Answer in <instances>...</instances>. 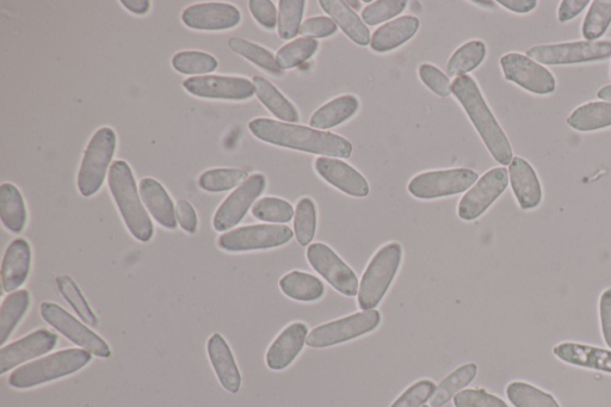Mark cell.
I'll list each match as a JSON object with an SVG mask.
<instances>
[{
    "instance_id": "1",
    "label": "cell",
    "mask_w": 611,
    "mask_h": 407,
    "mask_svg": "<svg viewBox=\"0 0 611 407\" xmlns=\"http://www.w3.org/2000/svg\"><path fill=\"white\" fill-rule=\"evenodd\" d=\"M249 129L253 137L264 143L327 158H350L353 145L341 135L271 119L252 120Z\"/></svg>"
},
{
    "instance_id": "2",
    "label": "cell",
    "mask_w": 611,
    "mask_h": 407,
    "mask_svg": "<svg viewBox=\"0 0 611 407\" xmlns=\"http://www.w3.org/2000/svg\"><path fill=\"white\" fill-rule=\"evenodd\" d=\"M453 94L462 108L465 109L491 156L501 165H510L512 159H514L510 141L502 127L499 126L490 107L487 106L477 82L467 74L455 78Z\"/></svg>"
},
{
    "instance_id": "3",
    "label": "cell",
    "mask_w": 611,
    "mask_h": 407,
    "mask_svg": "<svg viewBox=\"0 0 611 407\" xmlns=\"http://www.w3.org/2000/svg\"><path fill=\"white\" fill-rule=\"evenodd\" d=\"M108 184L128 231L139 242H150L154 227L150 215L140 200L141 196L131 166L123 160H116L110 166Z\"/></svg>"
},
{
    "instance_id": "4",
    "label": "cell",
    "mask_w": 611,
    "mask_h": 407,
    "mask_svg": "<svg viewBox=\"0 0 611 407\" xmlns=\"http://www.w3.org/2000/svg\"><path fill=\"white\" fill-rule=\"evenodd\" d=\"M92 356L84 349H66L58 351L43 359L28 363L9 378V385L17 390H27L47 382L65 378L88 366Z\"/></svg>"
},
{
    "instance_id": "5",
    "label": "cell",
    "mask_w": 611,
    "mask_h": 407,
    "mask_svg": "<svg viewBox=\"0 0 611 407\" xmlns=\"http://www.w3.org/2000/svg\"><path fill=\"white\" fill-rule=\"evenodd\" d=\"M401 259L403 248L398 243L387 244L376 252L360 283L357 302L363 311L374 310L384 299L398 273Z\"/></svg>"
},
{
    "instance_id": "6",
    "label": "cell",
    "mask_w": 611,
    "mask_h": 407,
    "mask_svg": "<svg viewBox=\"0 0 611 407\" xmlns=\"http://www.w3.org/2000/svg\"><path fill=\"white\" fill-rule=\"evenodd\" d=\"M116 146L117 137L114 129L102 127L92 135L84 152L77 178L79 193L84 197L94 196L102 188L110 164L113 162Z\"/></svg>"
},
{
    "instance_id": "7",
    "label": "cell",
    "mask_w": 611,
    "mask_h": 407,
    "mask_svg": "<svg viewBox=\"0 0 611 407\" xmlns=\"http://www.w3.org/2000/svg\"><path fill=\"white\" fill-rule=\"evenodd\" d=\"M527 55L536 63L548 66L594 63L611 58V41H576L540 45L529 48Z\"/></svg>"
},
{
    "instance_id": "8",
    "label": "cell",
    "mask_w": 611,
    "mask_h": 407,
    "mask_svg": "<svg viewBox=\"0 0 611 407\" xmlns=\"http://www.w3.org/2000/svg\"><path fill=\"white\" fill-rule=\"evenodd\" d=\"M381 323V314L376 310L351 314L335 322L317 326L307 337L306 344L314 349L333 347L374 331Z\"/></svg>"
},
{
    "instance_id": "9",
    "label": "cell",
    "mask_w": 611,
    "mask_h": 407,
    "mask_svg": "<svg viewBox=\"0 0 611 407\" xmlns=\"http://www.w3.org/2000/svg\"><path fill=\"white\" fill-rule=\"evenodd\" d=\"M479 175L471 169H450L424 172L413 177L409 191L419 200H434L464 193L478 182Z\"/></svg>"
},
{
    "instance_id": "10",
    "label": "cell",
    "mask_w": 611,
    "mask_h": 407,
    "mask_svg": "<svg viewBox=\"0 0 611 407\" xmlns=\"http://www.w3.org/2000/svg\"><path fill=\"white\" fill-rule=\"evenodd\" d=\"M294 233L285 225H251L222 234L219 248L227 252H248L280 248Z\"/></svg>"
},
{
    "instance_id": "11",
    "label": "cell",
    "mask_w": 611,
    "mask_h": 407,
    "mask_svg": "<svg viewBox=\"0 0 611 407\" xmlns=\"http://www.w3.org/2000/svg\"><path fill=\"white\" fill-rule=\"evenodd\" d=\"M40 312L41 317L47 324L59 331L73 344L89 351L91 355L101 357V359H109L111 356L108 343L96 332L86 328V325L80 323L65 308L53 304V302H43Z\"/></svg>"
},
{
    "instance_id": "12",
    "label": "cell",
    "mask_w": 611,
    "mask_h": 407,
    "mask_svg": "<svg viewBox=\"0 0 611 407\" xmlns=\"http://www.w3.org/2000/svg\"><path fill=\"white\" fill-rule=\"evenodd\" d=\"M506 80L521 86L535 95H551L557 89V80L545 66L536 63L528 55L508 53L501 58Z\"/></svg>"
},
{
    "instance_id": "13",
    "label": "cell",
    "mask_w": 611,
    "mask_h": 407,
    "mask_svg": "<svg viewBox=\"0 0 611 407\" xmlns=\"http://www.w3.org/2000/svg\"><path fill=\"white\" fill-rule=\"evenodd\" d=\"M307 259L311 267L337 292L345 296L359 294V279L353 269L329 246L323 243L311 244L307 249Z\"/></svg>"
},
{
    "instance_id": "14",
    "label": "cell",
    "mask_w": 611,
    "mask_h": 407,
    "mask_svg": "<svg viewBox=\"0 0 611 407\" xmlns=\"http://www.w3.org/2000/svg\"><path fill=\"white\" fill-rule=\"evenodd\" d=\"M508 185V170L495 168L487 171L462 197L458 207L460 219L473 221L480 218L502 196Z\"/></svg>"
},
{
    "instance_id": "15",
    "label": "cell",
    "mask_w": 611,
    "mask_h": 407,
    "mask_svg": "<svg viewBox=\"0 0 611 407\" xmlns=\"http://www.w3.org/2000/svg\"><path fill=\"white\" fill-rule=\"evenodd\" d=\"M265 187H267V178L262 174H253L242 185H239L215 212L214 230L226 232L237 226L249 212L253 203L263 194Z\"/></svg>"
},
{
    "instance_id": "16",
    "label": "cell",
    "mask_w": 611,
    "mask_h": 407,
    "mask_svg": "<svg viewBox=\"0 0 611 407\" xmlns=\"http://www.w3.org/2000/svg\"><path fill=\"white\" fill-rule=\"evenodd\" d=\"M190 95L209 100L246 101L256 95L255 85L243 77L200 76L184 80Z\"/></svg>"
},
{
    "instance_id": "17",
    "label": "cell",
    "mask_w": 611,
    "mask_h": 407,
    "mask_svg": "<svg viewBox=\"0 0 611 407\" xmlns=\"http://www.w3.org/2000/svg\"><path fill=\"white\" fill-rule=\"evenodd\" d=\"M242 21L236 6L227 3H200L183 11L182 22L190 29L221 32L233 29Z\"/></svg>"
},
{
    "instance_id": "18",
    "label": "cell",
    "mask_w": 611,
    "mask_h": 407,
    "mask_svg": "<svg viewBox=\"0 0 611 407\" xmlns=\"http://www.w3.org/2000/svg\"><path fill=\"white\" fill-rule=\"evenodd\" d=\"M57 344L58 336L55 333L40 329L6 345L0 350V374H5L9 370L21 366L24 362L36 359V357L51 353L57 347Z\"/></svg>"
},
{
    "instance_id": "19",
    "label": "cell",
    "mask_w": 611,
    "mask_h": 407,
    "mask_svg": "<svg viewBox=\"0 0 611 407\" xmlns=\"http://www.w3.org/2000/svg\"><path fill=\"white\" fill-rule=\"evenodd\" d=\"M316 171L324 181L344 194L354 197L369 195V184L353 166L339 159L320 157L316 160Z\"/></svg>"
},
{
    "instance_id": "20",
    "label": "cell",
    "mask_w": 611,
    "mask_h": 407,
    "mask_svg": "<svg viewBox=\"0 0 611 407\" xmlns=\"http://www.w3.org/2000/svg\"><path fill=\"white\" fill-rule=\"evenodd\" d=\"M509 181L523 211L540 206L542 187L535 169L526 159L514 157L509 166Z\"/></svg>"
},
{
    "instance_id": "21",
    "label": "cell",
    "mask_w": 611,
    "mask_h": 407,
    "mask_svg": "<svg viewBox=\"0 0 611 407\" xmlns=\"http://www.w3.org/2000/svg\"><path fill=\"white\" fill-rule=\"evenodd\" d=\"M308 337V328L304 323L287 326L270 345L265 361L271 370H283L292 365L304 349Z\"/></svg>"
},
{
    "instance_id": "22",
    "label": "cell",
    "mask_w": 611,
    "mask_h": 407,
    "mask_svg": "<svg viewBox=\"0 0 611 407\" xmlns=\"http://www.w3.org/2000/svg\"><path fill=\"white\" fill-rule=\"evenodd\" d=\"M32 268V248L26 239H16L6 249L2 263V286L5 293L22 287Z\"/></svg>"
},
{
    "instance_id": "23",
    "label": "cell",
    "mask_w": 611,
    "mask_h": 407,
    "mask_svg": "<svg viewBox=\"0 0 611 407\" xmlns=\"http://www.w3.org/2000/svg\"><path fill=\"white\" fill-rule=\"evenodd\" d=\"M207 351L209 361L212 363L221 386L227 392L238 393L240 387H242V375H240L230 345L227 344L225 338L220 333H214L208 339Z\"/></svg>"
},
{
    "instance_id": "24",
    "label": "cell",
    "mask_w": 611,
    "mask_h": 407,
    "mask_svg": "<svg viewBox=\"0 0 611 407\" xmlns=\"http://www.w3.org/2000/svg\"><path fill=\"white\" fill-rule=\"evenodd\" d=\"M139 193L148 213L160 226L176 230L177 218L174 202L168 191L154 178L146 177L139 183Z\"/></svg>"
},
{
    "instance_id": "25",
    "label": "cell",
    "mask_w": 611,
    "mask_h": 407,
    "mask_svg": "<svg viewBox=\"0 0 611 407\" xmlns=\"http://www.w3.org/2000/svg\"><path fill=\"white\" fill-rule=\"evenodd\" d=\"M554 355L569 365L600 370L611 374V350L578 343H560Z\"/></svg>"
},
{
    "instance_id": "26",
    "label": "cell",
    "mask_w": 611,
    "mask_h": 407,
    "mask_svg": "<svg viewBox=\"0 0 611 407\" xmlns=\"http://www.w3.org/2000/svg\"><path fill=\"white\" fill-rule=\"evenodd\" d=\"M319 4L351 41L362 47L369 45L372 41L370 30L347 3L343 0H320Z\"/></svg>"
},
{
    "instance_id": "27",
    "label": "cell",
    "mask_w": 611,
    "mask_h": 407,
    "mask_svg": "<svg viewBox=\"0 0 611 407\" xmlns=\"http://www.w3.org/2000/svg\"><path fill=\"white\" fill-rule=\"evenodd\" d=\"M419 26L421 23L417 17H399L376 30L370 41V47L378 53L391 52L410 41L417 34Z\"/></svg>"
},
{
    "instance_id": "28",
    "label": "cell",
    "mask_w": 611,
    "mask_h": 407,
    "mask_svg": "<svg viewBox=\"0 0 611 407\" xmlns=\"http://www.w3.org/2000/svg\"><path fill=\"white\" fill-rule=\"evenodd\" d=\"M0 219L8 230L15 234L23 232L28 214L21 191L16 185L3 183L0 187Z\"/></svg>"
},
{
    "instance_id": "29",
    "label": "cell",
    "mask_w": 611,
    "mask_h": 407,
    "mask_svg": "<svg viewBox=\"0 0 611 407\" xmlns=\"http://www.w3.org/2000/svg\"><path fill=\"white\" fill-rule=\"evenodd\" d=\"M360 109V102L355 96H342L326 103L319 108L310 120V125L314 129H331L342 125L353 117Z\"/></svg>"
},
{
    "instance_id": "30",
    "label": "cell",
    "mask_w": 611,
    "mask_h": 407,
    "mask_svg": "<svg viewBox=\"0 0 611 407\" xmlns=\"http://www.w3.org/2000/svg\"><path fill=\"white\" fill-rule=\"evenodd\" d=\"M255 85L256 96L267 108L271 114L281 121L287 123L298 122L300 119L299 111L294 107L292 102H289L279 90L275 88L269 80L263 77H255L252 79Z\"/></svg>"
},
{
    "instance_id": "31",
    "label": "cell",
    "mask_w": 611,
    "mask_h": 407,
    "mask_svg": "<svg viewBox=\"0 0 611 407\" xmlns=\"http://www.w3.org/2000/svg\"><path fill=\"white\" fill-rule=\"evenodd\" d=\"M567 125L578 132H595L611 127V103L589 102L573 110Z\"/></svg>"
},
{
    "instance_id": "32",
    "label": "cell",
    "mask_w": 611,
    "mask_h": 407,
    "mask_svg": "<svg viewBox=\"0 0 611 407\" xmlns=\"http://www.w3.org/2000/svg\"><path fill=\"white\" fill-rule=\"evenodd\" d=\"M280 288L288 298L313 302L322 299L325 293L323 282L318 277L302 271H292L280 280Z\"/></svg>"
},
{
    "instance_id": "33",
    "label": "cell",
    "mask_w": 611,
    "mask_h": 407,
    "mask_svg": "<svg viewBox=\"0 0 611 407\" xmlns=\"http://www.w3.org/2000/svg\"><path fill=\"white\" fill-rule=\"evenodd\" d=\"M29 306L30 294L24 289L6 296L0 307V343L2 345L8 341L17 325L26 316Z\"/></svg>"
},
{
    "instance_id": "34",
    "label": "cell",
    "mask_w": 611,
    "mask_h": 407,
    "mask_svg": "<svg viewBox=\"0 0 611 407\" xmlns=\"http://www.w3.org/2000/svg\"><path fill=\"white\" fill-rule=\"evenodd\" d=\"M478 367L474 363H467L455 369L441 384L436 387L434 396L430 399L432 407H442L450 402L459 391L464 390L475 379Z\"/></svg>"
},
{
    "instance_id": "35",
    "label": "cell",
    "mask_w": 611,
    "mask_h": 407,
    "mask_svg": "<svg viewBox=\"0 0 611 407\" xmlns=\"http://www.w3.org/2000/svg\"><path fill=\"white\" fill-rule=\"evenodd\" d=\"M486 52V45L483 41L474 40L465 43L449 59L447 65L448 76L458 78L474 71L483 64Z\"/></svg>"
},
{
    "instance_id": "36",
    "label": "cell",
    "mask_w": 611,
    "mask_h": 407,
    "mask_svg": "<svg viewBox=\"0 0 611 407\" xmlns=\"http://www.w3.org/2000/svg\"><path fill=\"white\" fill-rule=\"evenodd\" d=\"M228 46H230L234 53L248 59L252 64L258 66L259 69L273 74V76L276 77L281 76L282 70L279 65H277L274 54L268 51L267 48L259 46L257 43L240 39V37H232V39L228 41Z\"/></svg>"
},
{
    "instance_id": "37",
    "label": "cell",
    "mask_w": 611,
    "mask_h": 407,
    "mask_svg": "<svg viewBox=\"0 0 611 407\" xmlns=\"http://www.w3.org/2000/svg\"><path fill=\"white\" fill-rule=\"evenodd\" d=\"M318 48L317 40L310 39V37H301V39L292 41L279 49L276 54L277 65L282 71L295 69V67L310 60L317 53Z\"/></svg>"
},
{
    "instance_id": "38",
    "label": "cell",
    "mask_w": 611,
    "mask_h": 407,
    "mask_svg": "<svg viewBox=\"0 0 611 407\" xmlns=\"http://www.w3.org/2000/svg\"><path fill=\"white\" fill-rule=\"evenodd\" d=\"M506 396L515 407H560L551 394L526 382H512L506 388Z\"/></svg>"
},
{
    "instance_id": "39",
    "label": "cell",
    "mask_w": 611,
    "mask_h": 407,
    "mask_svg": "<svg viewBox=\"0 0 611 407\" xmlns=\"http://www.w3.org/2000/svg\"><path fill=\"white\" fill-rule=\"evenodd\" d=\"M248 178V172L242 169H213L203 172L199 178V185L208 193H222L239 187Z\"/></svg>"
},
{
    "instance_id": "40",
    "label": "cell",
    "mask_w": 611,
    "mask_h": 407,
    "mask_svg": "<svg viewBox=\"0 0 611 407\" xmlns=\"http://www.w3.org/2000/svg\"><path fill=\"white\" fill-rule=\"evenodd\" d=\"M172 67L187 76H203L218 69V60L213 55L199 51H183L174 55L171 60Z\"/></svg>"
},
{
    "instance_id": "41",
    "label": "cell",
    "mask_w": 611,
    "mask_h": 407,
    "mask_svg": "<svg viewBox=\"0 0 611 407\" xmlns=\"http://www.w3.org/2000/svg\"><path fill=\"white\" fill-rule=\"evenodd\" d=\"M57 286L59 292L64 296V299L69 302L74 312H76L80 319L85 324L91 326V328H97L98 319L94 311L91 310L88 301L84 298L82 292H80L77 283L74 282L71 276L61 275L57 277Z\"/></svg>"
},
{
    "instance_id": "42",
    "label": "cell",
    "mask_w": 611,
    "mask_h": 407,
    "mask_svg": "<svg viewBox=\"0 0 611 407\" xmlns=\"http://www.w3.org/2000/svg\"><path fill=\"white\" fill-rule=\"evenodd\" d=\"M611 24V0H595L583 22L582 34L585 41L594 42L606 34Z\"/></svg>"
},
{
    "instance_id": "43",
    "label": "cell",
    "mask_w": 611,
    "mask_h": 407,
    "mask_svg": "<svg viewBox=\"0 0 611 407\" xmlns=\"http://www.w3.org/2000/svg\"><path fill=\"white\" fill-rule=\"evenodd\" d=\"M317 230V208L313 200L301 199L294 215V233L301 246L310 245Z\"/></svg>"
},
{
    "instance_id": "44",
    "label": "cell",
    "mask_w": 611,
    "mask_h": 407,
    "mask_svg": "<svg viewBox=\"0 0 611 407\" xmlns=\"http://www.w3.org/2000/svg\"><path fill=\"white\" fill-rule=\"evenodd\" d=\"M279 35L281 40H292L300 34L301 20L304 16V0H281L279 3Z\"/></svg>"
},
{
    "instance_id": "45",
    "label": "cell",
    "mask_w": 611,
    "mask_h": 407,
    "mask_svg": "<svg viewBox=\"0 0 611 407\" xmlns=\"http://www.w3.org/2000/svg\"><path fill=\"white\" fill-rule=\"evenodd\" d=\"M252 215L258 220L286 224L294 218L295 212L289 202L277 197H264L252 207Z\"/></svg>"
},
{
    "instance_id": "46",
    "label": "cell",
    "mask_w": 611,
    "mask_h": 407,
    "mask_svg": "<svg viewBox=\"0 0 611 407\" xmlns=\"http://www.w3.org/2000/svg\"><path fill=\"white\" fill-rule=\"evenodd\" d=\"M405 0H379L367 6L362 11V20L368 26H378L380 23L392 20L406 9Z\"/></svg>"
},
{
    "instance_id": "47",
    "label": "cell",
    "mask_w": 611,
    "mask_h": 407,
    "mask_svg": "<svg viewBox=\"0 0 611 407\" xmlns=\"http://www.w3.org/2000/svg\"><path fill=\"white\" fill-rule=\"evenodd\" d=\"M436 386L430 380H421L401 394L391 407H422L434 396Z\"/></svg>"
},
{
    "instance_id": "48",
    "label": "cell",
    "mask_w": 611,
    "mask_h": 407,
    "mask_svg": "<svg viewBox=\"0 0 611 407\" xmlns=\"http://www.w3.org/2000/svg\"><path fill=\"white\" fill-rule=\"evenodd\" d=\"M419 77L428 88L437 96L448 97L453 94V83L448 76L437 67L423 64L419 67Z\"/></svg>"
},
{
    "instance_id": "49",
    "label": "cell",
    "mask_w": 611,
    "mask_h": 407,
    "mask_svg": "<svg viewBox=\"0 0 611 407\" xmlns=\"http://www.w3.org/2000/svg\"><path fill=\"white\" fill-rule=\"evenodd\" d=\"M455 407H509L504 400L484 390H465L454 397Z\"/></svg>"
},
{
    "instance_id": "50",
    "label": "cell",
    "mask_w": 611,
    "mask_h": 407,
    "mask_svg": "<svg viewBox=\"0 0 611 407\" xmlns=\"http://www.w3.org/2000/svg\"><path fill=\"white\" fill-rule=\"evenodd\" d=\"M338 27L330 17H312L301 24L300 34L310 39H324L337 33Z\"/></svg>"
},
{
    "instance_id": "51",
    "label": "cell",
    "mask_w": 611,
    "mask_h": 407,
    "mask_svg": "<svg viewBox=\"0 0 611 407\" xmlns=\"http://www.w3.org/2000/svg\"><path fill=\"white\" fill-rule=\"evenodd\" d=\"M249 9L255 20L265 29H274L279 21V14L270 0H250Z\"/></svg>"
},
{
    "instance_id": "52",
    "label": "cell",
    "mask_w": 611,
    "mask_h": 407,
    "mask_svg": "<svg viewBox=\"0 0 611 407\" xmlns=\"http://www.w3.org/2000/svg\"><path fill=\"white\" fill-rule=\"evenodd\" d=\"M176 218L178 224L183 228L185 232L194 234L197 231V214L193 205L185 200H180L176 205Z\"/></svg>"
},
{
    "instance_id": "53",
    "label": "cell",
    "mask_w": 611,
    "mask_h": 407,
    "mask_svg": "<svg viewBox=\"0 0 611 407\" xmlns=\"http://www.w3.org/2000/svg\"><path fill=\"white\" fill-rule=\"evenodd\" d=\"M600 318L604 341L611 349V288L607 289L601 296Z\"/></svg>"
},
{
    "instance_id": "54",
    "label": "cell",
    "mask_w": 611,
    "mask_h": 407,
    "mask_svg": "<svg viewBox=\"0 0 611 407\" xmlns=\"http://www.w3.org/2000/svg\"><path fill=\"white\" fill-rule=\"evenodd\" d=\"M589 4V0H563L558 10L559 22L566 23L572 21L573 18H576L580 12H583Z\"/></svg>"
},
{
    "instance_id": "55",
    "label": "cell",
    "mask_w": 611,
    "mask_h": 407,
    "mask_svg": "<svg viewBox=\"0 0 611 407\" xmlns=\"http://www.w3.org/2000/svg\"><path fill=\"white\" fill-rule=\"evenodd\" d=\"M498 4L517 14H528L538 6L536 0H499Z\"/></svg>"
},
{
    "instance_id": "56",
    "label": "cell",
    "mask_w": 611,
    "mask_h": 407,
    "mask_svg": "<svg viewBox=\"0 0 611 407\" xmlns=\"http://www.w3.org/2000/svg\"><path fill=\"white\" fill-rule=\"evenodd\" d=\"M121 4L134 15L144 16L151 9L148 0H121Z\"/></svg>"
},
{
    "instance_id": "57",
    "label": "cell",
    "mask_w": 611,
    "mask_h": 407,
    "mask_svg": "<svg viewBox=\"0 0 611 407\" xmlns=\"http://www.w3.org/2000/svg\"><path fill=\"white\" fill-rule=\"evenodd\" d=\"M597 96L600 100L611 103V85L603 86L602 89L598 90Z\"/></svg>"
},
{
    "instance_id": "58",
    "label": "cell",
    "mask_w": 611,
    "mask_h": 407,
    "mask_svg": "<svg viewBox=\"0 0 611 407\" xmlns=\"http://www.w3.org/2000/svg\"><path fill=\"white\" fill-rule=\"evenodd\" d=\"M345 3H347L351 9L360 10L361 8V2H351V0H349V2H345Z\"/></svg>"
},
{
    "instance_id": "59",
    "label": "cell",
    "mask_w": 611,
    "mask_h": 407,
    "mask_svg": "<svg viewBox=\"0 0 611 407\" xmlns=\"http://www.w3.org/2000/svg\"><path fill=\"white\" fill-rule=\"evenodd\" d=\"M474 4L484 5V8H495V3L493 2H473Z\"/></svg>"
},
{
    "instance_id": "60",
    "label": "cell",
    "mask_w": 611,
    "mask_h": 407,
    "mask_svg": "<svg viewBox=\"0 0 611 407\" xmlns=\"http://www.w3.org/2000/svg\"><path fill=\"white\" fill-rule=\"evenodd\" d=\"M422 407H429V406H427V405H424V406H422Z\"/></svg>"
},
{
    "instance_id": "61",
    "label": "cell",
    "mask_w": 611,
    "mask_h": 407,
    "mask_svg": "<svg viewBox=\"0 0 611 407\" xmlns=\"http://www.w3.org/2000/svg\"><path fill=\"white\" fill-rule=\"evenodd\" d=\"M610 78H611V69H610Z\"/></svg>"
}]
</instances>
